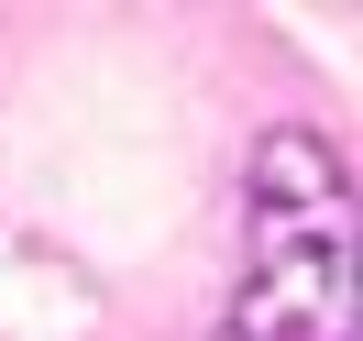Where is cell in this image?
<instances>
[{"label": "cell", "mask_w": 363, "mask_h": 341, "mask_svg": "<svg viewBox=\"0 0 363 341\" xmlns=\"http://www.w3.org/2000/svg\"><path fill=\"white\" fill-rule=\"evenodd\" d=\"M209 341H352V177L341 143L275 121L242 177V286Z\"/></svg>", "instance_id": "1"}]
</instances>
